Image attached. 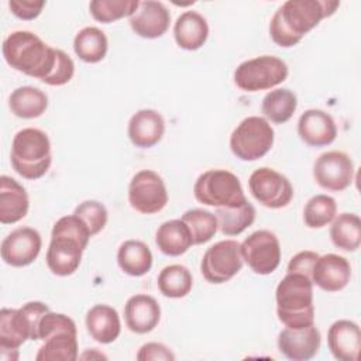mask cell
I'll return each mask as SVG.
<instances>
[{"label":"cell","mask_w":361,"mask_h":361,"mask_svg":"<svg viewBox=\"0 0 361 361\" xmlns=\"http://www.w3.org/2000/svg\"><path fill=\"white\" fill-rule=\"evenodd\" d=\"M75 216H78L89 228L90 235H96L100 233L109 219L107 209L103 203L97 200H85L79 203L73 212Z\"/></svg>","instance_id":"38"},{"label":"cell","mask_w":361,"mask_h":361,"mask_svg":"<svg viewBox=\"0 0 361 361\" xmlns=\"http://www.w3.org/2000/svg\"><path fill=\"white\" fill-rule=\"evenodd\" d=\"M243 268L240 243L221 240L206 250L200 262V272L210 283H224Z\"/></svg>","instance_id":"11"},{"label":"cell","mask_w":361,"mask_h":361,"mask_svg":"<svg viewBox=\"0 0 361 361\" xmlns=\"http://www.w3.org/2000/svg\"><path fill=\"white\" fill-rule=\"evenodd\" d=\"M251 195L268 209H281L290 203L293 188L290 180L272 168H258L248 178Z\"/></svg>","instance_id":"14"},{"label":"cell","mask_w":361,"mask_h":361,"mask_svg":"<svg viewBox=\"0 0 361 361\" xmlns=\"http://www.w3.org/2000/svg\"><path fill=\"white\" fill-rule=\"evenodd\" d=\"M243 261L258 275L272 274L281 262V244L278 237L269 230H257L241 244Z\"/></svg>","instance_id":"13"},{"label":"cell","mask_w":361,"mask_h":361,"mask_svg":"<svg viewBox=\"0 0 361 361\" xmlns=\"http://www.w3.org/2000/svg\"><path fill=\"white\" fill-rule=\"evenodd\" d=\"M274 128L259 116L245 117L230 135V149L241 161H257L274 145Z\"/></svg>","instance_id":"9"},{"label":"cell","mask_w":361,"mask_h":361,"mask_svg":"<svg viewBox=\"0 0 361 361\" xmlns=\"http://www.w3.org/2000/svg\"><path fill=\"white\" fill-rule=\"evenodd\" d=\"M161 319V307L155 298L144 293L128 298L124 306V320L130 331L147 334L152 331Z\"/></svg>","instance_id":"22"},{"label":"cell","mask_w":361,"mask_h":361,"mask_svg":"<svg viewBox=\"0 0 361 361\" xmlns=\"http://www.w3.org/2000/svg\"><path fill=\"white\" fill-rule=\"evenodd\" d=\"M49 312L42 302H27L18 309L0 310V351L18 350L27 340H38L41 317Z\"/></svg>","instance_id":"7"},{"label":"cell","mask_w":361,"mask_h":361,"mask_svg":"<svg viewBox=\"0 0 361 361\" xmlns=\"http://www.w3.org/2000/svg\"><path fill=\"white\" fill-rule=\"evenodd\" d=\"M298 134L310 147H324L336 140L337 126L329 113L319 109H309L299 117Z\"/></svg>","instance_id":"20"},{"label":"cell","mask_w":361,"mask_h":361,"mask_svg":"<svg viewBox=\"0 0 361 361\" xmlns=\"http://www.w3.org/2000/svg\"><path fill=\"white\" fill-rule=\"evenodd\" d=\"M128 203L141 214L161 212L168 203V192L162 178L151 169L137 172L128 185Z\"/></svg>","instance_id":"12"},{"label":"cell","mask_w":361,"mask_h":361,"mask_svg":"<svg viewBox=\"0 0 361 361\" xmlns=\"http://www.w3.org/2000/svg\"><path fill=\"white\" fill-rule=\"evenodd\" d=\"M117 264L130 276H142L152 267V252L140 240L124 241L117 251Z\"/></svg>","instance_id":"28"},{"label":"cell","mask_w":361,"mask_h":361,"mask_svg":"<svg viewBox=\"0 0 361 361\" xmlns=\"http://www.w3.org/2000/svg\"><path fill=\"white\" fill-rule=\"evenodd\" d=\"M351 278L350 262L338 254L319 255L313 264L310 279L326 292L343 290Z\"/></svg>","instance_id":"19"},{"label":"cell","mask_w":361,"mask_h":361,"mask_svg":"<svg viewBox=\"0 0 361 361\" xmlns=\"http://www.w3.org/2000/svg\"><path fill=\"white\" fill-rule=\"evenodd\" d=\"M327 345L338 361H357L361 350V331L355 322L341 319L327 331Z\"/></svg>","instance_id":"21"},{"label":"cell","mask_w":361,"mask_h":361,"mask_svg":"<svg viewBox=\"0 0 361 361\" xmlns=\"http://www.w3.org/2000/svg\"><path fill=\"white\" fill-rule=\"evenodd\" d=\"M155 243L159 251L169 257H179L193 245L190 231L180 219L164 221L155 233Z\"/></svg>","instance_id":"27"},{"label":"cell","mask_w":361,"mask_h":361,"mask_svg":"<svg viewBox=\"0 0 361 361\" xmlns=\"http://www.w3.org/2000/svg\"><path fill=\"white\" fill-rule=\"evenodd\" d=\"M90 237L89 228L78 216L69 214L56 220L45 258L49 271L56 276L72 275L80 265Z\"/></svg>","instance_id":"2"},{"label":"cell","mask_w":361,"mask_h":361,"mask_svg":"<svg viewBox=\"0 0 361 361\" xmlns=\"http://www.w3.org/2000/svg\"><path fill=\"white\" fill-rule=\"evenodd\" d=\"M276 314L289 329H303L314 324L313 282L299 272H288L275 290Z\"/></svg>","instance_id":"4"},{"label":"cell","mask_w":361,"mask_h":361,"mask_svg":"<svg viewBox=\"0 0 361 361\" xmlns=\"http://www.w3.org/2000/svg\"><path fill=\"white\" fill-rule=\"evenodd\" d=\"M331 243L344 251H355L361 244V220L354 213H341L330 227Z\"/></svg>","instance_id":"32"},{"label":"cell","mask_w":361,"mask_h":361,"mask_svg":"<svg viewBox=\"0 0 361 361\" xmlns=\"http://www.w3.org/2000/svg\"><path fill=\"white\" fill-rule=\"evenodd\" d=\"M42 238L35 228L18 227L1 241V258L7 265L21 268L32 264L39 255Z\"/></svg>","instance_id":"16"},{"label":"cell","mask_w":361,"mask_h":361,"mask_svg":"<svg viewBox=\"0 0 361 361\" xmlns=\"http://www.w3.org/2000/svg\"><path fill=\"white\" fill-rule=\"evenodd\" d=\"M73 73H75V63L72 58L62 49H58V59L54 66V71L44 83L49 86H62L71 82V79L73 78Z\"/></svg>","instance_id":"39"},{"label":"cell","mask_w":361,"mask_h":361,"mask_svg":"<svg viewBox=\"0 0 361 361\" xmlns=\"http://www.w3.org/2000/svg\"><path fill=\"white\" fill-rule=\"evenodd\" d=\"M138 361H172L175 360L173 353L162 343H147L141 345L137 353Z\"/></svg>","instance_id":"41"},{"label":"cell","mask_w":361,"mask_h":361,"mask_svg":"<svg viewBox=\"0 0 361 361\" xmlns=\"http://www.w3.org/2000/svg\"><path fill=\"white\" fill-rule=\"evenodd\" d=\"M322 344L319 329L312 324L303 329L285 327L278 334L279 351L292 361H306L313 358Z\"/></svg>","instance_id":"18"},{"label":"cell","mask_w":361,"mask_h":361,"mask_svg":"<svg viewBox=\"0 0 361 361\" xmlns=\"http://www.w3.org/2000/svg\"><path fill=\"white\" fill-rule=\"evenodd\" d=\"M180 220L188 226L195 245L210 241L219 228V223L214 213L204 209L186 210L182 214Z\"/></svg>","instance_id":"35"},{"label":"cell","mask_w":361,"mask_h":361,"mask_svg":"<svg viewBox=\"0 0 361 361\" xmlns=\"http://www.w3.org/2000/svg\"><path fill=\"white\" fill-rule=\"evenodd\" d=\"M255 207L247 200L234 207H216L219 228L224 235H238L255 220Z\"/></svg>","instance_id":"34"},{"label":"cell","mask_w":361,"mask_h":361,"mask_svg":"<svg viewBox=\"0 0 361 361\" xmlns=\"http://www.w3.org/2000/svg\"><path fill=\"white\" fill-rule=\"evenodd\" d=\"M193 195L199 203L214 207H234L247 202L240 179L227 169H209L195 182Z\"/></svg>","instance_id":"8"},{"label":"cell","mask_w":361,"mask_h":361,"mask_svg":"<svg viewBox=\"0 0 361 361\" xmlns=\"http://www.w3.org/2000/svg\"><path fill=\"white\" fill-rule=\"evenodd\" d=\"M288 65L278 56L261 55L241 62L234 71V83L244 92L268 90L288 78Z\"/></svg>","instance_id":"10"},{"label":"cell","mask_w":361,"mask_h":361,"mask_svg":"<svg viewBox=\"0 0 361 361\" xmlns=\"http://www.w3.org/2000/svg\"><path fill=\"white\" fill-rule=\"evenodd\" d=\"M296 107V94L285 87L268 92L261 103L262 114L274 124H283L290 120Z\"/></svg>","instance_id":"31"},{"label":"cell","mask_w":361,"mask_h":361,"mask_svg":"<svg viewBox=\"0 0 361 361\" xmlns=\"http://www.w3.org/2000/svg\"><path fill=\"white\" fill-rule=\"evenodd\" d=\"M128 138L138 148H151L158 144L165 133V120L157 110L142 109L128 121Z\"/></svg>","instance_id":"23"},{"label":"cell","mask_w":361,"mask_h":361,"mask_svg":"<svg viewBox=\"0 0 361 361\" xmlns=\"http://www.w3.org/2000/svg\"><path fill=\"white\" fill-rule=\"evenodd\" d=\"M131 30L142 38L154 39L162 37L171 23V13L161 1H140L138 8L128 17Z\"/></svg>","instance_id":"17"},{"label":"cell","mask_w":361,"mask_h":361,"mask_svg":"<svg viewBox=\"0 0 361 361\" xmlns=\"http://www.w3.org/2000/svg\"><path fill=\"white\" fill-rule=\"evenodd\" d=\"M11 113L20 118H37L48 107V96L38 87L20 86L8 97Z\"/></svg>","instance_id":"29"},{"label":"cell","mask_w":361,"mask_h":361,"mask_svg":"<svg viewBox=\"0 0 361 361\" xmlns=\"http://www.w3.org/2000/svg\"><path fill=\"white\" fill-rule=\"evenodd\" d=\"M313 178L320 188L331 192H341L353 182V159L343 151L323 152L314 161Z\"/></svg>","instance_id":"15"},{"label":"cell","mask_w":361,"mask_h":361,"mask_svg":"<svg viewBox=\"0 0 361 361\" xmlns=\"http://www.w3.org/2000/svg\"><path fill=\"white\" fill-rule=\"evenodd\" d=\"M10 162L13 169L25 179L35 180L44 176L52 162L47 133L32 127L20 130L11 142Z\"/></svg>","instance_id":"5"},{"label":"cell","mask_w":361,"mask_h":361,"mask_svg":"<svg viewBox=\"0 0 361 361\" xmlns=\"http://www.w3.org/2000/svg\"><path fill=\"white\" fill-rule=\"evenodd\" d=\"M340 1L330 0H288L278 7L269 21V35L272 41L290 48L319 23L334 14Z\"/></svg>","instance_id":"1"},{"label":"cell","mask_w":361,"mask_h":361,"mask_svg":"<svg viewBox=\"0 0 361 361\" xmlns=\"http://www.w3.org/2000/svg\"><path fill=\"white\" fill-rule=\"evenodd\" d=\"M337 213V203L331 196L316 195L303 209V221L309 228H323L330 224Z\"/></svg>","instance_id":"36"},{"label":"cell","mask_w":361,"mask_h":361,"mask_svg":"<svg viewBox=\"0 0 361 361\" xmlns=\"http://www.w3.org/2000/svg\"><path fill=\"white\" fill-rule=\"evenodd\" d=\"M45 6V1L39 0H10L8 7L11 13L18 17L20 20H34L37 18L42 8Z\"/></svg>","instance_id":"40"},{"label":"cell","mask_w":361,"mask_h":361,"mask_svg":"<svg viewBox=\"0 0 361 361\" xmlns=\"http://www.w3.org/2000/svg\"><path fill=\"white\" fill-rule=\"evenodd\" d=\"M4 61L16 71L45 82L54 71L58 49L31 31H14L1 45Z\"/></svg>","instance_id":"3"},{"label":"cell","mask_w":361,"mask_h":361,"mask_svg":"<svg viewBox=\"0 0 361 361\" xmlns=\"http://www.w3.org/2000/svg\"><path fill=\"white\" fill-rule=\"evenodd\" d=\"M109 48V41L106 34L97 27H85L82 28L73 39L75 54L87 63L100 62Z\"/></svg>","instance_id":"30"},{"label":"cell","mask_w":361,"mask_h":361,"mask_svg":"<svg viewBox=\"0 0 361 361\" xmlns=\"http://www.w3.org/2000/svg\"><path fill=\"white\" fill-rule=\"evenodd\" d=\"M86 329L90 337L100 344H110L121 333L117 310L109 305H94L86 313Z\"/></svg>","instance_id":"25"},{"label":"cell","mask_w":361,"mask_h":361,"mask_svg":"<svg viewBox=\"0 0 361 361\" xmlns=\"http://www.w3.org/2000/svg\"><path fill=\"white\" fill-rule=\"evenodd\" d=\"M157 285L164 296L179 299L185 298L192 290L193 278L186 267L180 264H172L161 269Z\"/></svg>","instance_id":"33"},{"label":"cell","mask_w":361,"mask_h":361,"mask_svg":"<svg viewBox=\"0 0 361 361\" xmlns=\"http://www.w3.org/2000/svg\"><path fill=\"white\" fill-rule=\"evenodd\" d=\"M37 361H75L78 358V330L75 322L63 314L47 312L38 324Z\"/></svg>","instance_id":"6"},{"label":"cell","mask_w":361,"mask_h":361,"mask_svg":"<svg viewBox=\"0 0 361 361\" xmlns=\"http://www.w3.org/2000/svg\"><path fill=\"white\" fill-rule=\"evenodd\" d=\"M30 209L27 190L14 178L0 176V223L14 224L24 219Z\"/></svg>","instance_id":"24"},{"label":"cell","mask_w":361,"mask_h":361,"mask_svg":"<svg viewBox=\"0 0 361 361\" xmlns=\"http://www.w3.org/2000/svg\"><path fill=\"white\" fill-rule=\"evenodd\" d=\"M138 0H93L89 4V11L96 21L109 24L130 17L138 8Z\"/></svg>","instance_id":"37"},{"label":"cell","mask_w":361,"mask_h":361,"mask_svg":"<svg viewBox=\"0 0 361 361\" xmlns=\"http://www.w3.org/2000/svg\"><path fill=\"white\" fill-rule=\"evenodd\" d=\"M317 257H319V254L314 251H310V250H305V251L295 254L288 264V272H299V274H303L310 278L312 268H313V264L317 259Z\"/></svg>","instance_id":"42"},{"label":"cell","mask_w":361,"mask_h":361,"mask_svg":"<svg viewBox=\"0 0 361 361\" xmlns=\"http://www.w3.org/2000/svg\"><path fill=\"white\" fill-rule=\"evenodd\" d=\"M173 37L182 49H199L209 37V25L206 18L200 13L192 10L182 13L175 21Z\"/></svg>","instance_id":"26"}]
</instances>
